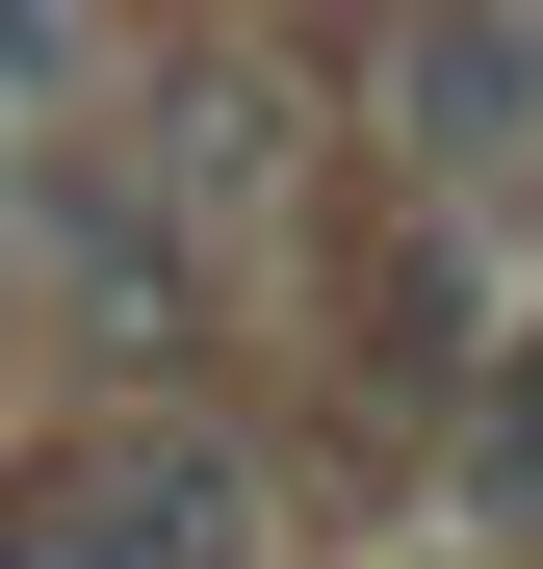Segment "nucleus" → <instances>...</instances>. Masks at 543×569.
Masks as SVG:
<instances>
[{
	"label": "nucleus",
	"instance_id": "obj_1",
	"mask_svg": "<svg viewBox=\"0 0 543 569\" xmlns=\"http://www.w3.org/2000/svg\"><path fill=\"white\" fill-rule=\"evenodd\" d=\"M0 569H259V466L233 440H52L27 492H0Z\"/></svg>",
	"mask_w": 543,
	"mask_h": 569
},
{
	"label": "nucleus",
	"instance_id": "obj_2",
	"mask_svg": "<svg viewBox=\"0 0 543 569\" xmlns=\"http://www.w3.org/2000/svg\"><path fill=\"white\" fill-rule=\"evenodd\" d=\"M466 466H492V518H517V543H543V362H517V389H492V415H466Z\"/></svg>",
	"mask_w": 543,
	"mask_h": 569
}]
</instances>
